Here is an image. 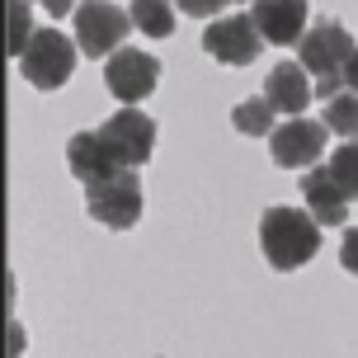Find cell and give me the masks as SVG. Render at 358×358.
<instances>
[{
  "label": "cell",
  "instance_id": "cell-1",
  "mask_svg": "<svg viewBox=\"0 0 358 358\" xmlns=\"http://www.w3.org/2000/svg\"><path fill=\"white\" fill-rule=\"evenodd\" d=\"M259 245H264V259L278 273H292V268H302L316 255L321 222L311 213H297V208H268L259 217Z\"/></svg>",
  "mask_w": 358,
  "mask_h": 358
},
{
  "label": "cell",
  "instance_id": "cell-2",
  "mask_svg": "<svg viewBox=\"0 0 358 358\" xmlns=\"http://www.w3.org/2000/svg\"><path fill=\"white\" fill-rule=\"evenodd\" d=\"M302 48V66L311 76H316V94L321 99H335V94H344V66L354 62V34L344 29V24H335V19H316V29H306V38L297 43Z\"/></svg>",
  "mask_w": 358,
  "mask_h": 358
},
{
  "label": "cell",
  "instance_id": "cell-3",
  "mask_svg": "<svg viewBox=\"0 0 358 358\" xmlns=\"http://www.w3.org/2000/svg\"><path fill=\"white\" fill-rule=\"evenodd\" d=\"M85 213L94 217L99 227H108V231L137 227V217H142V179L132 175L127 165L108 170L104 179L85 184Z\"/></svg>",
  "mask_w": 358,
  "mask_h": 358
},
{
  "label": "cell",
  "instance_id": "cell-4",
  "mask_svg": "<svg viewBox=\"0 0 358 358\" xmlns=\"http://www.w3.org/2000/svg\"><path fill=\"white\" fill-rule=\"evenodd\" d=\"M76 48L66 34H57V29H38L34 43H29V52L19 57V71L34 90H62L71 80L76 71Z\"/></svg>",
  "mask_w": 358,
  "mask_h": 358
},
{
  "label": "cell",
  "instance_id": "cell-5",
  "mask_svg": "<svg viewBox=\"0 0 358 358\" xmlns=\"http://www.w3.org/2000/svg\"><path fill=\"white\" fill-rule=\"evenodd\" d=\"M99 142H104V151L113 156V165L137 170V165H146L156 156V123H151V113L127 104L99 127Z\"/></svg>",
  "mask_w": 358,
  "mask_h": 358
},
{
  "label": "cell",
  "instance_id": "cell-6",
  "mask_svg": "<svg viewBox=\"0 0 358 358\" xmlns=\"http://www.w3.org/2000/svg\"><path fill=\"white\" fill-rule=\"evenodd\" d=\"M127 29H137V24L113 0H85L76 10V48L85 57H113L127 43Z\"/></svg>",
  "mask_w": 358,
  "mask_h": 358
},
{
  "label": "cell",
  "instance_id": "cell-7",
  "mask_svg": "<svg viewBox=\"0 0 358 358\" xmlns=\"http://www.w3.org/2000/svg\"><path fill=\"white\" fill-rule=\"evenodd\" d=\"M259 48H264V34L255 29L250 15H227L203 29V52L222 66H250L259 57Z\"/></svg>",
  "mask_w": 358,
  "mask_h": 358
},
{
  "label": "cell",
  "instance_id": "cell-8",
  "mask_svg": "<svg viewBox=\"0 0 358 358\" xmlns=\"http://www.w3.org/2000/svg\"><path fill=\"white\" fill-rule=\"evenodd\" d=\"M156 80H161V62H156L151 52H137V48H118V52L108 57V66H104L108 94L123 99V104L146 99V94L156 90Z\"/></svg>",
  "mask_w": 358,
  "mask_h": 358
},
{
  "label": "cell",
  "instance_id": "cell-9",
  "mask_svg": "<svg viewBox=\"0 0 358 358\" xmlns=\"http://www.w3.org/2000/svg\"><path fill=\"white\" fill-rule=\"evenodd\" d=\"M325 137H330V127L325 123H311V118H292L273 132V142H268V156L273 165H283V170H302V165H316L325 151Z\"/></svg>",
  "mask_w": 358,
  "mask_h": 358
},
{
  "label": "cell",
  "instance_id": "cell-10",
  "mask_svg": "<svg viewBox=\"0 0 358 358\" xmlns=\"http://www.w3.org/2000/svg\"><path fill=\"white\" fill-rule=\"evenodd\" d=\"M250 19L273 48H292L306 38V0H250Z\"/></svg>",
  "mask_w": 358,
  "mask_h": 358
},
{
  "label": "cell",
  "instance_id": "cell-11",
  "mask_svg": "<svg viewBox=\"0 0 358 358\" xmlns=\"http://www.w3.org/2000/svg\"><path fill=\"white\" fill-rule=\"evenodd\" d=\"M302 198H306V208H311V217L321 227H340L344 217H349V194H344L340 179L330 175V165H316L302 179Z\"/></svg>",
  "mask_w": 358,
  "mask_h": 358
},
{
  "label": "cell",
  "instance_id": "cell-12",
  "mask_svg": "<svg viewBox=\"0 0 358 358\" xmlns=\"http://www.w3.org/2000/svg\"><path fill=\"white\" fill-rule=\"evenodd\" d=\"M311 90L316 85H311V71H306L302 62H297V66H273L268 80H264V99L278 108V113H292V118H297V113L311 104Z\"/></svg>",
  "mask_w": 358,
  "mask_h": 358
},
{
  "label": "cell",
  "instance_id": "cell-13",
  "mask_svg": "<svg viewBox=\"0 0 358 358\" xmlns=\"http://www.w3.org/2000/svg\"><path fill=\"white\" fill-rule=\"evenodd\" d=\"M66 165H71V175L85 179V184L104 179L108 170H118L113 156L104 151V142H99V132H76L71 142H66Z\"/></svg>",
  "mask_w": 358,
  "mask_h": 358
},
{
  "label": "cell",
  "instance_id": "cell-14",
  "mask_svg": "<svg viewBox=\"0 0 358 358\" xmlns=\"http://www.w3.org/2000/svg\"><path fill=\"white\" fill-rule=\"evenodd\" d=\"M132 24L142 29L146 38H170L175 34V5H165V0H132Z\"/></svg>",
  "mask_w": 358,
  "mask_h": 358
},
{
  "label": "cell",
  "instance_id": "cell-15",
  "mask_svg": "<svg viewBox=\"0 0 358 358\" xmlns=\"http://www.w3.org/2000/svg\"><path fill=\"white\" fill-rule=\"evenodd\" d=\"M273 113H278V108L259 94V99H241V104L231 108V123H236V132H245V137H268V132H273Z\"/></svg>",
  "mask_w": 358,
  "mask_h": 358
},
{
  "label": "cell",
  "instance_id": "cell-16",
  "mask_svg": "<svg viewBox=\"0 0 358 358\" xmlns=\"http://www.w3.org/2000/svg\"><path fill=\"white\" fill-rule=\"evenodd\" d=\"M321 123L330 127V132H340V137L354 142L358 137V90H344V94H335V99H325Z\"/></svg>",
  "mask_w": 358,
  "mask_h": 358
},
{
  "label": "cell",
  "instance_id": "cell-17",
  "mask_svg": "<svg viewBox=\"0 0 358 358\" xmlns=\"http://www.w3.org/2000/svg\"><path fill=\"white\" fill-rule=\"evenodd\" d=\"M5 24H10V57H24L29 43H34V15H29V0H10L5 10Z\"/></svg>",
  "mask_w": 358,
  "mask_h": 358
},
{
  "label": "cell",
  "instance_id": "cell-18",
  "mask_svg": "<svg viewBox=\"0 0 358 358\" xmlns=\"http://www.w3.org/2000/svg\"><path fill=\"white\" fill-rule=\"evenodd\" d=\"M330 175L344 184V194L349 198H358V137L354 142H344L335 156H330Z\"/></svg>",
  "mask_w": 358,
  "mask_h": 358
},
{
  "label": "cell",
  "instance_id": "cell-19",
  "mask_svg": "<svg viewBox=\"0 0 358 358\" xmlns=\"http://www.w3.org/2000/svg\"><path fill=\"white\" fill-rule=\"evenodd\" d=\"M231 0H175V10H184V15H194V19H213L222 15Z\"/></svg>",
  "mask_w": 358,
  "mask_h": 358
},
{
  "label": "cell",
  "instance_id": "cell-20",
  "mask_svg": "<svg viewBox=\"0 0 358 358\" xmlns=\"http://www.w3.org/2000/svg\"><path fill=\"white\" fill-rule=\"evenodd\" d=\"M340 264H344V268H349V273L358 278V227H354V231H344V245H340Z\"/></svg>",
  "mask_w": 358,
  "mask_h": 358
},
{
  "label": "cell",
  "instance_id": "cell-21",
  "mask_svg": "<svg viewBox=\"0 0 358 358\" xmlns=\"http://www.w3.org/2000/svg\"><path fill=\"white\" fill-rule=\"evenodd\" d=\"M38 5H43V10H48L52 19H62V15H71V10H80L76 0H38Z\"/></svg>",
  "mask_w": 358,
  "mask_h": 358
},
{
  "label": "cell",
  "instance_id": "cell-22",
  "mask_svg": "<svg viewBox=\"0 0 358 358\" xmlns=\"http://www.w3.org/2000/svg\"><path fill=\"white\" fill-rule=\"evenodd\" d=\"M24 354V325H10V358Z\"/></svg>",
  "mask_w": 358,
  "mask_h": 358
},
{
  "label": "cell",
  "instance_id": "cell-23",
  "mask_svg": "<svg viewBox=\"0 0 358 358\" xmlns=\"http://www.w3.org/2000/svg\"><path fill=\"white\" fill-rule=\"evenodd\" d=\"M344 85H349V90H358V52H354V62L344 66Z\"/></svg>",
  "mask_w": 358,
  "mask_h": 358
}]
</instances>
